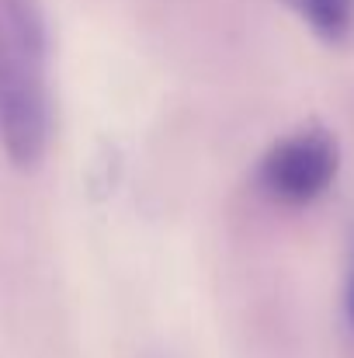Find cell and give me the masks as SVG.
<instances>
[{
    "mask_svg": "<svg viewBox=\"0 0 354 358\" xmlns=\"http://www.w3.org/2000/svg\"><path fill=\"white\" fill-rule=\"evenodd\" d=\"M49 24L42 0H0V146L21 171L49 146Z\"/></svg>",
    "mask_w": 354,
    "mask_h": 358,
    "instance_id": "1",
    "label": "cell"
},
{
    "mask_svg": "<svg viewBox=\"0 0 354 358\" xmlns=\"http://www.w3.org/2000/svg\"><path fill=\"white\" fill-rule=\"evenodd\" d=\"M341 146L323 125H306L278 139L257 167V185L281 206L316 202L337 178Z\"/></svg>",
    "mask_w": 354,
    "mask_h": 358,
    "instance_id": "2",
    "label": "cell"
},
{
    "mask_svg": "<svg viewBox=\"0 0 354 358\" xmlns=\"http://www.w3.org/2000/svg\"><path fill=\"white\" fill-rule=\"evenodd\" d=\"M323 42H344L354 28V0H285Z\"/></svg>",
    "mask_w": 354,
    "mask_h": 358,
    "instance_id": "3",
    "label": "cell"
},
{
    "mask_svg": "<svg viewBox=\"0 0 354 358\" xmlns=\"http://www.w3.org/2000/svg\"><path fill=\"white\" fill-rule=\"evenodd\" d=\"M344 317L354 331V257H351V271H348V285H344Z\"/></svg>",
    "mask_w": 354,
    "mask_h": 358,
    "instance_id": "4",
    "label": "cell"
}]
</instances>
